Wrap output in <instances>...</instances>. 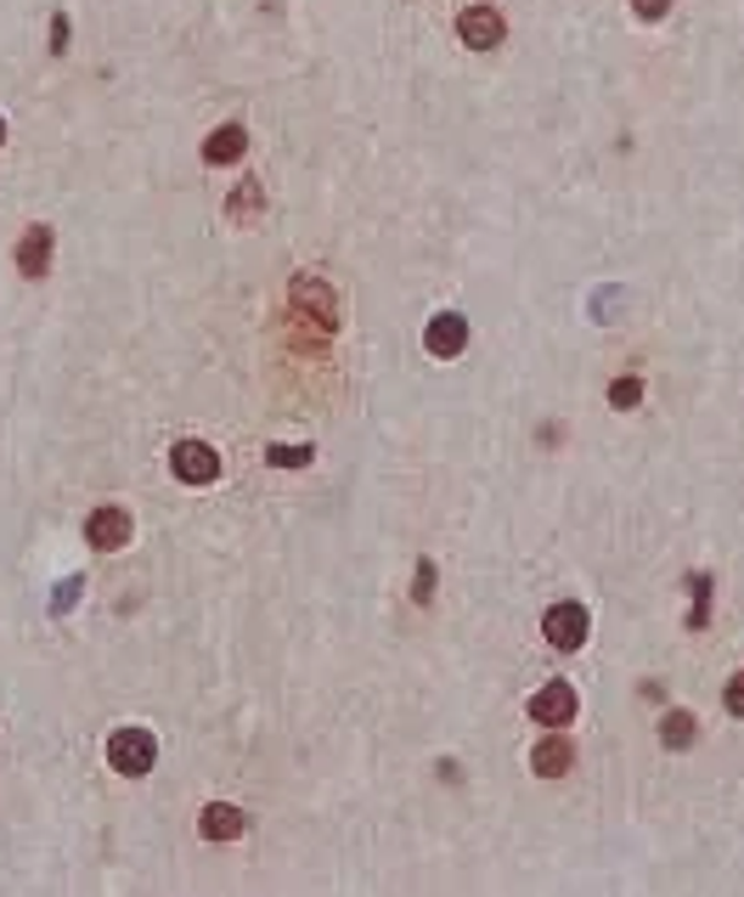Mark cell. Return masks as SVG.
I'll return each instance as SVG.
<instances>
[{"mask_svg":"<svg viewBox=\"0 0 744 897\" xmlns=\"http://www.w3.org/2000/svg\"><path fill=\"white\" fill-rule=\"evenodd\" d=\"M260 209V181H242V193H231V215H255Z\"/></svg>","mask_w":744,"mask_h":897,"instance_id":"obj_16","label":"cell"},{"mask_svg":"<svg viewBox=\"0 0 744 897\" xmlns=\"http://www.w3.org/2000/svg\"><path fill=\"white\" fill-rule=\"evenodd\" d=\"M722 705H727V717H744V672H733V683L722 689Z\"/></svg>","mask_w":744,"mask_h":897,"instance_id":"obj_18","label":"cell"},{"mask_svg":"<svg viewBox=\"0 0 744 897\" xmlns=\"http://www.w3.org/2000/svg\"><path fill=\"white\" fill-rule=\"evenodd\" d=\"M429 587H434V564H418V582H412V598L429 604Z\"/></svg>","mask_w":744,"mask_h":897,"instance_id":"obj_20","label":"cell"},{"mask_svg":"<svg viewBox=\"0 0 744 897\" xmlns=\"http://www.w3.org/2000/svg\"><path fill=\"white\" fill-rule=\"evenodd\" d=\"M423 345H429V356H463V345H468V322L457 316V311H440L429 327H423Z\"/></svg>","mask_w":744,"mask_h":897,"instance_id":"obj_5","label":"cell"},{"mask_svg":"<svg viewBox=\"0 0 744 897\" xmlns=\"http://www.w3.org/2000/svg\"><path fill=\"white\" fill-rule=\"evenodd\" d=\"M293 305H311V311H316V327H327V334H333V294L322 289L316 277H300V282H293Z\"/></svg>","mask_w":744,"mask_h":897,"instance_id":"obj_12","label":"cell"},{"mask_svg":"<svg viewBox=\"0 0 744 897\" xmlns=\"http://www.w3.org/2000/svg\"><path fill=\"white\" fill-rule=\"evenodd\" d=\"M63 45H68V18L57 12V18H52V52H63Z\"/></svg>","mask_w":744,"mask_h":897,"instance_id":"obj_21","label":"cell"},{"mask_svg":"<svg viewBox=\"0 0 744 897\" xmlns=\"http://www.w3.org/2000/svg\"><path fill=\"white\" fill-rule=\"evenodd\" d=\"M130 514L125 508H96L90 519H85V537H90V548H125L130 542Z\"/></svg>","mask_w":744,"mask_h":897,"instance_id":"obj_7","label":"cell"},{"mask_svg":"<svg viewBox=\"0 0 744 897\" xmlns=\"http://www.w3.org/2000/svg\"><path fill=\"white\" fill-rule=\"evenodd\" d=\"M153 757H159V745H153V734H147V728H119L108 739V763L125 779H141L147 768H153Z\"/></svg>","mask_w":744,"mask_h":897,"instance_id":"obj_1","label":"cell"},{"mask_svg":"<svg viewBox=\"0 0 744 897\" xmlns=\"http://www.w3.org/2000/svg\"><path fill=\"white\" fill-rule=\"evenodd\" d=\"M0 141H7V119H0Z\"/></svg>","mask_w":744,"mask_h":897,"instance_id":"obj_22","label":"cell"},{"mask_svg":"<svg viewBox=\"0 0 744 897\" xmlns=\"http://www.w3.org/2000/svg\"><path fill=\"white\" fill-rule=\"evenodd\" d=\"M530 717H536L541 728H564V723L575 717V689H570V683L536 689V694H530Z\"/></svg>","mask_w":744,"mask_h":897,"instance_id":"obj_4","label":"cell"},{"mask_svg":"<svg viewBox=\"0 0 744 897\" xmlns=\"http://www.w3.org/2000/svg\"><path fill=\"white\" fill-rule=\"evenodd\" d=\"M79 593H85V582H79V576L57 582V593H52V616H68V609L79 604Z\"/></svg>","mask_w":744,"mask_h":897,"instance_id":"obj_15","label":"cell"},{"mask_svg":"<svg viewBox=\"0 0 744 897\" xmlns=\"http://www.w3.org/2000/svg\"><path fill=\"white\" fill-rule=\"evenodd\" d=\"M45 266H52V226H29V238L18 244V271L45 277Z\"/></svg>","mask_w":744,"mask_h":897,"instance_id":"obj_9","label":"cell"},{"mask_svg":"<svg viewBox=\"0 0 744 897\" xmlns=\"http://www.w3.org/2000/svg\"><path fill=\"white\" fill-rule=\"evenodd\" d=\"M170 468H175V480H186V486H209V480L220 475V457H215L204 441H181V446L170 452Z\"/></svg>","mask_w":744,"mask_h":897,"instance_id":"obj_2","label":"cell"},{"mask_svg":"<svg viewBox=\"0 0 744 897\" xmlns=\"http://www.w3.org/2000/svg\"><path fill=\"white\" fill-rule=\"evenodd\" d=\"M541 633H548L553 649H581L586 644V609L581 604H553L548 616H541Z\"/></svg>","mask_w":744,"mask_h":897,"instance_id":"obj_3","label":"cell"},{"mask_svg":"<svg viewBox=\"0 0 744 897\" xmlns=\"http://www.w3.org/2000/svg\"><path fill=\"white\" fill-rule=\"evenodd\" d=\"M693 728H700V723H693L688 712H666V723H660V745H666V750H688V745H693Z\"/></svg>","mask_w":744,"mask_h":897,"instance_id":"obj_13","label":"cell"},{"mask_svg":"<svg viewBox=\"0 0 744 897\" xmlns=\"http://www.w3.org/2000/svg\"><path fill=\"white\" fill-rule=\"evenodd\" d=\"M242 148H248L242 125H220V130L204 141V159H209V164H237V159H242Z\"/></svg>","mask_w":744,"mask_h":897,"instance_id":"obj_11","label":"cell"},{"mask_svg":"<svg viewBox=\"0 0 744 897\" xmlns=\"http://www.w3.org/2000/svg\"><path fill=\"white\" fill-rule=\"evenodd\" d=\"M266 457H271L277 468H305V463H311L316 452H311V446H300V441H293V446H282V441H277V446H271Z\"/></svg>","mask_w":744,"mask_h":897,"instance_id":"obj_14","label":"cell"},{"mask_svg":"<svg viewBox=\"0 0 744 897\" xmlns=\"http://www.w3.org/2000/svg\"><path fill=\"white\" fill-rule=\"evenodd\" d=\"M632 12H637L643 23H660V18H666V0H632Z\"/></svg>","mask_w":744,"mask_h":897,"instance_id":"obj_19","label":"cell"},{"mask_svg":"<svg viewBox=\"0 0 744 897\" xmlns=\"http://www.w3.org/2000/svg\"><path fill=\"white\" fill-rule=\"evenodd\" d=\"M610 401H615V407H637V401H643V379H615Z\"/></svg>","mask_w":744,"mask_h":897,"instance_id":"obj_17","label":"cell"},{"mask_svg":"<svg viewBox=\"0 0 744 897\" xmlns=\"http://www.w3.org/2000/svg\"><path fill=\"white\" fill-rule=\"evenodd\" d=\"M570 763H575V750H570V739L564 734H548L536 750H530V768L541 774V779H559V774H570Z\"/></svg>","mask_w":744,"mask_h":897,"instance_id":"obj_8","label":"cell"},{"mask_svg":"<svg viewBox=\"0 0 744 897\" xmlns=\"http://www.w3.org/2000/svg\"><path fill=\"white\" fill-rule=\"evenodd\" d=\"M197 830H204L209 841H237L242 835V813L231 808V801H209L204 819H197Z\"/></svg>","mask_w":744,"mask_h":897,"instance_id":"obj_10","label":"cell"},{"mask_svg":"<svg viewBox=\"0 0 744 897\" xmlns=\"http://www.w3.org/2000/svg\"><path fill=\"white\" fill-rule=\"evenodd\" d=\"M457 34H463V45H474V52H496L503 45V18H496L490 7H468L463 18H457Z\"/></svg>","mask_w":744,"mask_h":897,"instance_id":"obj_6","label":"cell"}]
</instances>
